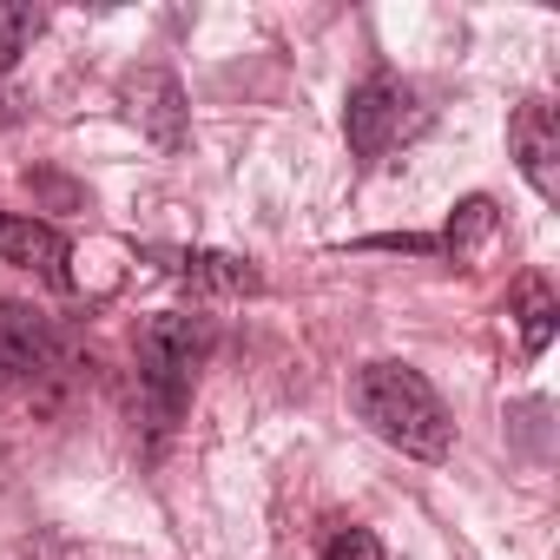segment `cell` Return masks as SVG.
Here are the masks:
<instances>
[{
	"label": "cell",
	"instance_id": "cell-1",
	"mask_svg": "<svg viewBox=\"0 0 560 560\" xmlns=\"http://www.w3.org/2000/svg\"><path fill=\"white\" fill-rule=\"evenodd\" d=\"M350 402L357 416L402 455L416 462H442L455 448V422H448V402L435 396V383L409 363H363L357 383H350Z\"/></svg>",
	"mask_w": 560,
	"mask_h": 560
},
{
	"label": "cell",
	"instance_id": "cell-2",
	"mask_svg": "<svg viewBox=\"0 0 560 560\" xmlns=\"http://www.w3.org/2000/svg\"><path fill=\"white\" fill-rule=\"evenodd\" d=\"M211 343H218L211 317H191V311H159V317L139 324V337H132V363H139V396H145V416H152L159 435L185 416L191 383H198Z\"/></svg>",
	"mask_w": 560,
	"mask_h": 560
},
{
	"label": "cell",
	"instance_id": "cell-3",
	"mask_svg": "<svg viewBox=\"0 0 560 560\" xmlns=\"http://www.w3.org/2000/svg\"><path fill=\"white\" fill-rule=\"evenodd\" d=\"M422 126H429V113L416 106V86L396 80V73H370L350 93V106H343V132H350V152L357 159H383L389 145L416 139Z\"/></svg>",
	"mask_w": 560,
	"mask_h": 560
},
{
	"label": "cell",
	"instance_id": "cell-4",
	"mask_svg": "<svg viewBox=\"0 0 560 560\" xmlns=\"http://www.w3.org/2000/svg\"><path fill=\"white\" fill-rule=\"evenodd\" d=\"M508 145H514V165L521 178L534 185L540 205H560V126H553V106L547 100H527L508 126Z\"/></svg>",
	"mask_w": 560,
	"mask_h": 560
},
{
	"label": "cell",
	"instance_id": "cell-5",
	"mask_svg": "<svg viewBox=\"0 0 560 560\" xmlns=\"http://www.w3.org/2000/svg\"><path fill=\"white\" fill-rule=\"evenodd\" d=\"M67 257H73V244L47 218H34V211H0V264H21V270L47 277V284H67Z\"/></svg>",
	"mask_w": 560,
	"mask_h": 560
},
{
	"label": "cell",
	"instance_id": "cell-6",
	"mask_svg": "<svg viewBox=\"0 0 560 560\" xmlns=\"http://www.w3.org/2000/svg\"><path fill=\"white\" fill-rule=\"evenodd\" d=\"M159 264L191 291H211V298H257L264 277L250 270V257H231V250H159Z\"/></svg>",
	"mask_w": 560,
	"mask_h": 560
},
{
	"label": "cell",
	"instance_id": "cell-7",
	"mask_svg": "<svg viewBox=\"0 0 560 560\" xmlns=\"http://www.w3.org/2000/svg\"><path fill=\"white\" fill-rule=\"evenodd\" d=\"M54 357V324L34 304H0V383H21Z\"/></svg>",
	"mask_w": 560,
	"mask_h": 560
},
{
	"label": "cell",
	"instance_id": "cell-8",
	"mask_svg": "<svg viewBox=\"0 0 560 560\" xmlns=\"http://www.w3.org/2000/svg\"><path fill=\"white\" fill-rule=\"evenodd\" d=\"M126 106H132V119H139L159 145H178V139H185V93H178V80H172L165 67L132 73V80H126Z\"/></svg>",
	"mask_w": 560,
	"mask_h": 560
},
{
	"label": "cell",
	"instance_id": "cell-9",
	"mask_svg": "<svg viewBox=\"0 0 560 560\" xmlns=\"http://www.w3.org/2000/svg\"><path fill=\"white\" fill-rule=\"evenodd\" d=\"M501 231V211H494V198H462L455 205V218H448V231H442V250L455 257V264H475L481 257V244Z\"/></svg>",
	"mask_w": 560,
	"mask_h": 560
},
{
	"label": "cell",
	"instance_id": "cell-10",
	"mask_svg": "<svg viewBox=\"0 0 560 560\" xmlns=\"http://www.w3.org/2000/svg\"><path fill=\"white\" fill-rule=\"evenodd\" d=\"M514 317H521V343L527 357H540L553 343V291L540 284V277H527V284L514 291Z\"/></svg>",
	"mask_w": 560,
	"mask_h": 560
},
{
	"label": "cell",
	"instance_id": "cell-11",
	"mask_svg": "<svg viewBox=\"0 0 560 560\" xmlns=\"http://www.w3.org/2000/svg\"><path fill=\"white\" fill-rule=\"evenodd\" d=\"M47 27V14L40 8H0V73H8L21 54H27V40Z\"/></svg>",
	"mask_w": 560,
	"mask_h": 560
},
{
	"label": "cell",
	"instance_id": "cell-12",
	"mask_svg": "<svg viewBox=\"0 0 560 560\" xmlns=\"http://www.w3.org/2000/svg\"><path fill=\"white\" fill-rule=\"evenodd\" d=\"M317 560H389V553H383V540H376L370 527H337Z\"/></svg>",
	"mask_w": 560,
	"mask_h": 560
}]
</instances>
